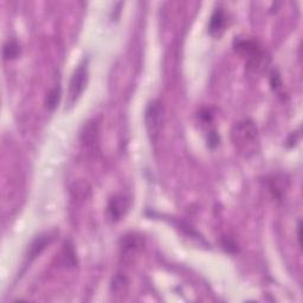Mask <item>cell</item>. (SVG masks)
I'll use <instances>...</instances> for the list:
<instances>
[{
    "label": "cell",
    "mask_w": 303,
    "mask_h": 303,
    "mask_svg": "<svg viewBox=\"0 0 303 303\" xmlns=\"http://www.w3.org/2000/svg\"><path fill=\"white\" fill-rule=\"evenodd\" d=\"M235 147L245 156L251 155L256 152L258 142L257 127L250 120H243L235 125L231 133Z\"/></svg>",
    "instance_id": "obj_1"
},
{
    "label": "cell",
    "mask_w": 303,
    "mask_h": 303,
    "mask_svg": "<svg viewBox=\"0 0 303 303\" xmlns=\"http://www.w3.org/2000/svg\"><path fill=\"white\" fill-rule=\"evenodd\" d=\"M62 260H63L64 265L68 268H74L76 265V254L74 248L70 243H66L64 246L63 251H62Z\"/></svg>",
    "instance_id": "obj_10"
},
{
    "label": "cell",
    "mask_w": 303,
    "mask_h": 303,
    "mask_svg": "<svg viewBox=\"0 0 303 303\" xmlns=\"http://www.w3.org/2000/svg\"><path fill=\"white\" fill-rule=\"evenodd\" d=\"M221 244H223L224 249L227 252H231V254H235L237 251V244L235 243V240H232L230 237H224L223 240H221Z\"/></svg>",
    "instance_id": "obj_14"
},
{
    "label": "cell",
    "mask_w": 303,
    "mask_h": 303,
    "mask_svg": "<svg viewBox=\"0 0 303 303\" xmlns=\"http://www.w3.org/2000/svg\"><path fill=\"white\" fill-rule=\"evenodd\" d=\"M287 181L288 180H285L284 176H282V179H279V176H274V178L269 181V187H270V191L274 192V197H276L277 199H282L283 190L287 189V186H283V184Z\"/></svg>",
    "instance_id": "obj_11"
},
{
    "label": "cell",
    "mask_w": 303,
    "mask_h": 303,
    "mask_svg": "<svg viewBox=\"0 0 303 303\" xmlns=\"http://www.w3.org/2000/svg\"><path fill=\"white\" fill-rule=\"evenodd\" d=\"M129 201L128 199L123 195H114L109 199L108 205H107V212H108L109 218L113 221L120 220L126 212L128 211Z\"/></svg>",
    "instance_id": "obj_6"
},
{
    "label": "cell",
    "mask_w": 303,
    "mask_h": 303,
    "mask_svg": "<svg viewBox=\"0 0 303 303\" xmlns=\"http://www.w3.org/2000/svg\"><path fill=\"white\" fill-rule=\"evenodd\" d=\"M61 94H62V88L60 84L53 87L51 90L49 91V94H47V96H46V101H45L46 108L49 109V110L52 111L53 109L58 106V103H60V100H61Z\"/></svg>",
    "instance_id": "obj_9"
},
{
    "label": "cell",
    "mask_w": 303,
    "mask_h": 303,
    "mask_svg": "<svg viewBox=\"0 0 303 303\" xmlns=\"http://www.w3.org/2000/svg\"><path fill=\"white\" fill-rule=\"evenodd\" d=\"M127 277H126L125 275L117 274L113 279V282H111V290H113L114 293H120V291L123 290V288L127 287Z\"/></svg>",
    "instance_id": "obj_13"
},
{
    "label": "cell",
    "mask_w": 303,
    "mask_h": 303,
    "mask_svg": "<svg viewBox=\"0 0 303 303\" xmlns=\"http://www.w3.org/2000/svg\"><path fill=\"white\" fill-rule=\"evenodd\" d=\"M21 52V45L16 39H8L2 46V57H4L5 61L16 60L17 57H19Z\"/></svg>",
    "instance_id": "obj_8"
},
{
    "label": "cell",
    "mask_w": 303,
    "mask_h": 303,
    "mask_svg": "<svg viewBox=\"0 0 303 303\" xmlns=\"http://www.w3.org/2000/svg\"><path fill=\"white\" fill-rule=\"evenodd\" d=\"M164 123V106L159 100L148 103L145 110V126L151 141H156L161 133Z\"/></svg>",
    "instance_id": "obj_4"
},
{
    "label": "cell",
    "mask_w": 303,
    "mask_h": 303,
    "mask_svg": "<svg viewBox=\"0 0 303 303\" xmlns=\"http://www.w3.org/2000/svg\"><path fill=\"white\" fill-rule=\"evenodd\" d=\"M226 29V16L221 7L213 11L209 23V33L215 38H219Z\"/></svg>",
    "instance_id": "obj_7"
},
{
    "label": "cell",
    "mask_w": 303,
    "mask_h": 303,
    "mask_svg": "<svg viewBox=\"0 0 303 303\" xmlns=\"http://www.w3.org/2000/svg\"><path fill=\"white\" fill-rule=\"evenodd\" d=\"M207 145H209V147L211 148V150H213V148H216L218 145H219V135H218L215 130L210 131L209 133V137H207Z\"/></svg>",
    "instance_id": "obj_15"
},
{
    "label": "cell",
    "mask_w": 303,
    "mask_h": 303,
    "mask_svg": "<svg viewBox=\"0 0 303 303\" xmlns=\"http://www.w3.org/2000/svg\"><path fill=\"white\" fill-rule=\"evenodd\" d=\"M270 84H271V87H273V89H275V90H277V89L281 88V86H282V81H281L280 75L277 74L276 71H273V74H271Z\"/></svg>",
    "instance_id": "obj_16"
},
{
    "label": "cell",
    "mask_w": 303,
    "mask_h": 303,
    "mask_svg": "<svg viewBox=\"0 0 303 303\" xmlns=\"http://www.w3.org/2000/svg\"><path fill=\"white\" fill-rule=\"evenodd\" d=\"M53 236L55 235L51 234V232H45V234L37 236V237L31 242L29 248H27V252L26 255H25L26 262L31 263L33 260H36L42 252L45 250L46 246L50 245V243L53 240Z\"/></svg>",
    "instance_id": "obj_5"
},
{
    "label": "cell",
    "mask_w": 303,
    "mask_h": 303,
    "mask_svg": "<svg viewBox=\"0 0 303 303\" xmlns=\"http://www.w3.org/2000/svg\"><path fill=\"white\" fill-rule=\"evenodd\" d=\"M96 126L94 123H88L84 126V131L82 133V141L86 142L87 146L95 145V137H96Z\"/></svg>",
    "instance_id": "obj_12"
},
{
    "label": "cell",
    "mask_w": 303,
    "mask_h": 303,
    "mask_svg": "<svg viewBox=\"0 0 303 303\" xmlns=\"http://www.w3.org/2000/svg\"><path fill=\"white\" fill-rule=\"evenodd\" d=\"M235 49L246 58V64L249 68L260 70L263 68L264 64L266 65L268 57H265V52L258 45L257 42L251 41V39L238 38L235 41Z\"/></svg>",
    "instance_id": "obj_2"
},
{
    "label": "cell",
    "mask_w": 303,
    "mask_h": 303,
    "mask_svg": "<svg viewBox=\"0 0 303 303\" xmlns=\"http://www.w3.org/2000/svg\"><path fill=\"white\" fill-rule=\"evenodd\" d=\"M89 62L88 60H83L75 69L74 74L71 76V80L69 83L68 90V99H66V105L68 107H72L77 102L78 99L82 96L83 91L86 90L87 84L89 80Z\"/></svg>",
    "instance_id": "obj_3"
}]
</instances>
